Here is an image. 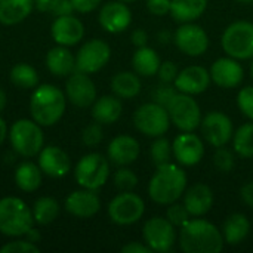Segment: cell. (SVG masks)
I'll return each instance as SVG.
<instances>
[{"mask_svg":"<svg viewBox=\"0 0 253 253\" xmlns=\"http://www.w3.org/2000/svg\"><path fill=\"white\" fill-rule=\"evenodd\" d=\"M202 135L208 144L212 147H224L227 145L234 135V127L231 119L221 111L208 113L200 123Z\"/></svg>","mask_w":253,"mask_h":253,"instance_id":"13","label":"cell"},{"mask_svg":"<svg viewBox=\"0 0 253 253\" xmlns=\"http://www.w3.org/2000/svg\"><path fill=\"white\" fill-rule=\"evenodd\" d=\"M251 76H252V80H253V61H252V65H251Z\"/></svg>","mask_w":253,"mask_h":253,"instance_id":"57","label":"cell"},{"mask_svg":"<svg viewBox=\"0 0 253 253\" xmlns=\"http://www.w3.org/2000/svg\"><path fill=\"white\" fill-rule=\"evenodd\" d=\"M209 73L212 82L222 89L237 87L245 79V70L242 64L239 62V59H234L231 56L218 58L211 65Z\"/></svg>","mask_w":253,"mask_h":253,"instance_id":"18","label":"cell"},{"mask_svg":"<svg viewBox=\"0 0 253 253\" xmlns=\"http://www.w3.org/2000/svg\"><path fill=\"white\" fill-rule=\"evenodd\" d=\"M111 90L120 99H132L139 95L142 83L135 71H120L111 79Z\"/></svg>","mask_w":253,"mask_h":253,"instance_id":"29","label":"cell"},{"mask_svg":"<svg viewBox=\"0 0 253 253\" xmlns=\"http://www.w3.org/2000/svg\"><path fill=\"white\" fill-rule=\"evenodd\" d=\"M46 67L56 77H68L76 71V55L67 46L56 44L46 53Z\"/></svg>","mask_w":253,"mask_h":253,"instance_id":"25","label":"cell"},{"mask_svg":"<svg viewBox=\"0 0 253 253\" xmlns=\"http://www.w3.org/2000/svg\"><path fill=\"white\" fill-rule=\"evenodd\" d=\"M9 79L16 87L21 89H34L39 84L37 70L27 62H19L13 65L9 73Z\"/></svg>","mask_w":253,"mask_h":253,"instance_id":"34","label":"cell"},{"mask_svg":"<svg viewBox=\"0 0 253 253\" xmlns=\"http://www.w3.org/2000/svg\"><path fill=\"white\" fill-rule=\"evenodd\" d=\"M111 58V47L105 40L92 39L82 44L76 53V70L93 74L102 70Z\"/></svg>","mask_w":253,"mask_h":253,"instance_id":"12","label":"cell"},{"mask_svg":"<svg viewBox=\"0 0 253 253\" xmlns=\"http://www.w3.org/2000/svg\"><path fill=\"white\" fill-rule=\"evenodd\" d=\"M59 0H34V7L40 12H53Z\"/></svg>","mask_w":253,"mask_h":253,"instance_id":"51","label":"cell"},{"mask_svg":"<svg viewBox=\"0 0 253 253\" xmlns=\"http://www.w3.org/2000/svg\"><path fill=\"white\" fill-rule=\"evenodd\" d=\"M120 1H125V3H130V1H136V0H120Z\"/></svg>","mask_w":253,"mask_h":253,"instance_id":"58","label":"cell"},{"mask_svg":"<svg viewBox=\"0 0 253 253\" xmlns=\"http://www.w3.org/2000/svg\"><path fill=\"white\" fill-rule=\"evenodd\" d=\"M31 208L19 197L0 199V233L7 237H25L34 227Z\"/></svg>","mask_w":253,"mask_h":253,"instance_id":"4","label":"cell"},{"mask_svg":"<svg viewBox=\"0 0 253 253\" xmlns=\"http://www.w3.org/2000/svg\"><path fill=\"white\" fill-rule=\"evenodd\" d=\"M142 239L153 252H170L176 243L175 225L168 218H150L142 227Z\"/></svg>","mask_w":253,"mask_h":253,"instance_id":"11","label":"cell"},{"mask_svg":"<svg viewBox=\"0 0 253 253\" xmlns=\"http://www.w3.org/2000/svg\"><path fill=\"white\" fill-rule=\"evenodd\" d=\"M239 3H252L253 4V0H237Z\"/></svg>","mask_w":253,"mask_h":253,"instance_id":"56","label":"cell"},{"mask_svg":"<svg viewBox=\"0 0 253 253\" xmlns=\"http://www.w3.org/2000/svg\"><path fill=\"white\" fill-rule=\"evenodd\" d=\"M173 42L176 47L188 56H200L209 47L208 33L194 22L181 24L173 34Z\"/></svg>","mask_w":253,"mask_h":253,"instance_id":"14","label":"cell"},{"mask_svg":"<svg viewBox=\"0 0 253 253\" xmlns=\"http://www.w3.org/2000/svg\"><path fill=\"white\" fill-rule=\"evenodd\" d=\"M187 173L175 163L156 166V172L148 184L150 199L162 206H169L178 202L187 190Z\"/></svg>","mask_w":253,"mask_h":253,"instance_id":"3","label":"cell"},{"mask_svg":"<svg viewBox=\"0 0 253 253\" xmlns=\"http://www.w3.org/2000/svg\"><path fill=\"white\" fill-rule=\"evenodd\" d=\"M176 93L178 89L175 87V84L172 86V83H162L153 90V101L168 108V105L170 104V101L175 98Z\"/></svg>","mask_w":253,"mask_h":253,"instance_id":"41","label":"cell"},{"mask_svg":"<svg viewBox=\"0 0 253 253\" xmlns=\"http://www.w3.org/2000/svg\"><path fill=\"white\" fill-rule=\"evenodd\" d=\"M122 253H153V251L141 242H130L122 248Z\"/></svg>","mask_w":253,"mask_h":253,"instance_id":"49","label":"cell"},{"mask_svg":"<svg viewBox=\"0 0 253 253\" xmlns=\"http://www.w3.org/2000/svg\"><path fill=\"white\" fill-rule=\"evenodd\" d=\"M145 212L142 197L133 191H122L108 203V216L117 225L136 224Z\"/></svg>","mask_w":253,"mask_h":253,"instance_id":"10","label":"cell"},{"mask_svg":"<svg viewBox=\"0 0 253 253\" xmlns=\"http://www.w3.org/2000/svg\"><path fill=\"white\" fill-rule=\"evenodd\" d=\"M178 73H179V70H178V67H176L175 62L165 61V62L160 64V68L157 71V76H159V79H160L162 83H173L175 79H176V76H178Z\"/></svg>","mask_w":253,"mask_h":253,"instance_id":"44","label":"cell"},{"mask_svg":"<svg viewBox=\"0 0 253 253\" xmlns=\"http://www.w3.org/2000/svg\"><path fill=\"white\" fill-rule=\"evenodd\" d=\"M101 1L102 0H71L76 12H80V13H89L95 10L101 4Z\"/></svg>","mask_w":253,"mask_h":253,"instance_id":"46","label":"cell"},{"mask_svg":"<svg viewBox=\"0 0 253 253\" xmlns=\"http://www.w3.org/2000/svg\"><path fill=\"white\" fill-rule=\"evenodd\" d=\"M211 73L202 65H190L181 70L173 82L178 92L187 95H200L211 84Z\"/></svg>","mask_w":253,"mask_h":253,"instance_id":"22","label":"cell"},{"mask_svg":"<svg viewBox=\"0 0 253 253\" xmlns=\"http://www.w3.org/2000/svg\"><path fill=\"white\" fill-rule=\"evenodd\" d=\"M98 21L107 33L119 34L127 30L132 24V12L125 1H108L101 7Z\"/></svg>","mask_w":253,"mask_h":253,"instance_id":"17","label":"cell"},{"mask_svg":"<svg viewBox=\"0 0 253 253\" xmlns=\"http://www.w3.org/2000/svg\"><path fill=\"white\" fill-rule=\"evenodd\" d=\"M160 64L162 61H160L159 53L150 46L138 47L132 56V68L138 76H142V77L156 76L160 68Z\"/></svg>","mask_w":253,"mask_h":253,"instance_id":"31","label":"cell"},{"mask_svg":"<svg viewBox=\"0 0 253 253\" xmlns=\"http://www.w3.org/2000/svg\"><path fill=\"white\" fill-rule=\"evenodd\" d=\"M39 168L43 175L49 178H64L71 170V159L70 156L56 145L43 147L39 153Z\"/></svg>","mask_w":253,"mask_h":253,"instance_id":"21","label":"cell"},{"mask_svg":"<svg viewBox=\"0 0 253 253\" xmlns=\"http://www.w3.org/2000/svg\"><path fill=\"white\" fill-rule=\"evenodd\" d=\"M130 40H132V44L136 46V47L147 46V43H148V33L145 30H142V28H136V30L132 31Z\"/></svg>","mask_w":253,"mask_h":253,"instance_id":"48","label":"cell"},{"mask_svg":"<svg viewBox=\"0 0 253 253\" xmlns=\"http://www.w3.org/2000/svg\"><path fill=\"white\" fill-rule=\"evenodd\" d=\"M172 153L182 166H196L205 157V144L194 132H181L172 142Z\"/></svg>","mask_w":253,"mask_h":253,"instance_id":"16","label":"cell"},{"mask_svg":"<svg viewBox=\"0 0 253 253\" xmlns=\"http://www.w3.org/2000/svg\"><path fill=\"white\" fill-rule=\"evenodd\" d=\"M240 197L245 202V205H248L249 208H253V181L245 184L240 188Z\"/></svg>","mask_w":253,"mask_h":253,"instance_id":"50","label":"cell"},{"mask_svg":"<svg viewBox=\"0 0 253 253\" xmlns=\"http://www.w3.org/2000/svg\"><path fill=\"white\" fill-rule=\"evenodd\" d=\"M6 104H7V96H6V92L0 87V113L6 108Z\"/></svg>","mask_w":253,"mask_h":253,"instance_id":"54","label":"cell"},{"mask_svg":"<svg viewBox=\"0 0 253 253\" xmlns=\"http://www.w3.org/2000/svg\"><path fill=\"white\" fill-rule=\"evenodd\" d=\"M65 92L58 86L44 83L37 84L30 98V114L42 127L55 126L67 110Z\"/></svg>","mask_w":253,"mask_h":253,"instance_id":"2","label":"cell"},{"mask_svg":"<svg viewBox=\"0 0 253 253\" xmlns=\"http://www.w3.org/2000/svg\"><path fill=\"white\" fill-rule=\"evenodd\" d=\"M234 151L243 159L253 157V122L242 125L233 135Z\"/></svg>","mask_w":253,"mask_h":253,"instance_id":"35","label":"cell"},{"mask_svg":"<svg viewBox=\"0 0 253 253\" xmlns=\"http://www.w3.org/2000/svg\"><path fill=\"white\" fill-rule=\"evenodd\" d=\"M157 40L160 42V43H168L169 40H170V34L168 33V31H162V33H159L157 34Z\"/></svg>","mask_w":253,"mask_h":253,"instance_id":"55","label":"cell"},{"mask_svg":"<svg viewBox=\"0 0 253 253\" xmlns=\"http://www.w3.org/2000/svg\"><path fill=\"white\" fill-rule=\"evenodd\" d=\"M25 239L27 240H30V242H33V243H37L39 240H40V233L37 231V230H34V227L25 234Z\"/></svg>","mask_w":253,"mask_h":253,"instance_id":"53","label":"cell"},{"mask_svg":"<svg viewBox=\"0 0 253 253\" xmlns=\"http://www.w3.org/2000/svg\"><path fill=\"white\" fill-rule=\"evenodd\" d=\"M113 182L116 188H119L120 191H132L138 185V176L132 169L120 166V169L116 170L113 176Z\"/></svg>","mask_w":253,"mask_h":253,"instance_id":"37","label":"cell"},{"mask_svg":"<svg viewBox=\"0 0 253 253\" xmlns=\"http://www.w3.org/2000/svg\"><path fill=\"white\" fill-rule=\"evenodd\" d=\"M15 184L24 193H34L40 188L43 181V172L39 165L27 160L18 165L15 169Z\"/></svg>","mask_w":253,"mask_h":253,"instance_id":"28","label":"cell"},{"mask_svg":"<svg viewBox=\"0 0 253 253\" xmlns=\"http://www.w3.org/2000/svg\"><path fill=\"white\" fill-rule=\"evenodd\" d=\"M166 218L175 225V228H181L184 227L190 219H191V215L190 212L187 211V208L184 206V203H172L168 206L166 209Z\"/></svg>","mask_w":253,"mask_h":253,"instance_id":"39","label":"cell"},{"mask_svg":"<svg viewBox=\"0 0 253 253\" xmlns=\"http://www.w3.org/2000/svg\"><path fill=\"white\" fill-rule=\"evenodd\" d=\"M110 178V160L99 153L83 156L74 169V179L82 188L98 191Z\"/></svg>","mask_w":253,"mask_h":253,"instance_id":"6","label":"cell"},{"mask_svg":"<svg viewBox=\"0 0 253 253\" xmlns=\"http://www.w3.org/2000/svg\"><path fill=\"white\" fill-rule=\"evenodd\" d=\"M150 156H151V160H153V163L156 166L169 163L170 162V156H173L170 141L166 139V138H163V136L156 138V141L151 144Z\"/></svg>","mask_w":253,"mask_h":253,"instance_id":"36","label":"cell"},{"mask_svg":"<svg viewBox=\"0 0 253 253\" xmlns=\"http://www.w3.org/2000/svg\"><path fill=\"white\" fill-rule=\"evenodd\" d=\"M31 211H33V216H34V222L37 225H49L58 219L61 206H59L58 200H55L53 197L43 196L34 202Z\"/></svg>","mask_w":253,"mask_h":253,"instance_id":"33","label":"cell"},{"mask_svg":"<svg viewBox=\"0 0 253 253\" xmlns=\"http://www.w3.org/2000/svg\"><path fill=\"white\" fill-rule=\"evenodd\" d=\"M50 36L56 44L71 47L82 42L84 36V25L74 15L55 16L50 25Z\"/></svg>","mask_w":253,"mask_h":253,"instance_id":"20","label":"cell"},{"mask_svg":"<svg viewBox=\"0 0 253 253\" xmlns=\"http://www.w3.org/2000/svg\"><path fill=\"white\" fill-rule=\"evenodd\" d=\"M7 135H9V127L6 125V122L0 117V147L4 142V139L7 138Z\"/></svg>","mask_w":253,"mask_h":253,"instance_id":"52","label":"cell"},{"mask_svg":"<svg viewBox=\"0 0 253 253\" xmlns=\"http://www.w3.org/2000/svg\"><path fill=\"white\" fill-rule=\"evenodd\" d=\"M34 9V0H0V24L16 25Z\"/></svg>","mask_w":253,"mask_h":253,"instance_id":"27","label":"cell"},{"mask_svg":"<svg viewBox=\"0 0 253 253\" xmlns=\"http://www.w3.org/2000/svg\"><path fill=\"white\" fill-rule=\"evenodd\" d=\"M215 202L213 191L206 184H194L184 193V206L191 216L200 218L209 213Z\"/></svg>","mask_w":253,"mask_h":253,"instance_id":"24","label":"cell"},{"mask_svg":"<svg viewBox=\"0 0 253 253\" xmlns=\"http://www.w3.org/2000/svg\"><path fill=\"white\" fill-rule=\"evenodd\" d=\"M133 126L148 138L163 136L170 126L168 108L154 101L139 105L133 113Z\"/></svg>","mask_w":253,"mask_h":253,"instance_id":"8","label":"cell"},{"mask_svg":"<svg viewBox=\"0 0 253 253\" xmlns=\"http://www.w3.org/2000/svg\"><path fill=\"white\" fill-rule=\"evenodd\" d=\"M122 113H123L122 101L114 93L96 98V101L92 104V117L95 122L101 125L116 123L120 119Z\"/></svg>","mask_w":253,"mask_h":253,"instance_id":"26","label":"cell"},{"mask_svg":"<svg viewBox=\"0 0 253 253\" xmlns=\"http://www.w3.org/2000/svg\"><path fill=\"white\" fill-rule=\"evenodd\" d=\"M237 107L243 113V116L253 122V86H246L239 92Z\"/></svg>","mask_w":253,"mask_h":253,"instance_id":"43","label":"cell"},{"mask_svg":"<svg viewBox=\"0 0 253 253\" xmlns=\"http://www.w3.org/2000/svg\"><path fill=\"white\" fill-rule=\"evenodd\" d=\"M224 52L239 61L253 58V22L236 21L230 24L221 37Z\"/></svg>","mask_w":253,"mask_h":253,"instance_id":"7","label":"cell"},{"mask_svg":"<svg viewBox=\"0 0 253 253\" xmlns=\"http://www.w3.org/2000/svg\"><path fill=\"white\" fill-rule=\"evenodd\" d=\"M221 233H222L224 242L227 245L237 246L249 236L251 221L243 213H233L225 219Z\"/></svg>","mask_w":253,"mask_h":253,"instance_id":"30","label":"cell"},{"mask_svg":"<svg viewBox=\"0 0 253 253\" xmlns=\"http://www.w3.org/2000/svg\"><path fill=\"white\" fill-rule=\"evenodd\" d=\"M208 7V0H170V15L176 22H194Z\"/></svg>","mask_w":253,"mask_h":253,"instance_id":"32","label":"cell"},{"mask_svg":"<svg viewBox=\"0 0 253 253\" xmlns=\"http://www.w3.org/2000/svg\"><path fill=\"white\" fill-rule=\"evenodd\" d=\"M178 242L185 253H219L225 245L218 227L202 218L190 219L181 227Z\"/></svg>","mask_w":253,"mask_h":253,"instance_id":"1","label":"cell"},{"mask_svg":"<svg viewBox=\"0 0 253 253\" xmlns=\"http://www.w3.org/2000/svg\"><path fill=\"white\" fill-rule=\"evenodd\" d=\"M213 165L219 172L230 173L234 169V165H236V159H234L233 151L225 148V145L218 147L215 154H213Z\"/></svg>","mask_w":253,"mask_h":253,"instance_id":"38","label":"cell"},{"mask_svg":"<svg viewBox=\"0 0 253 253\" xmlns=\"http://www.w3.org/2000/svg\"><path fill=\"white\" fill-rule=\"evenodd\" d=\"M147 9L156 16H165L170 13V0H147Z\"/></svg>","mask_w":253,"mask_h":253,"instance_id":"45","label":"cell"},{"mask_svg":"<svg viewBox=\"0 0 253 253\" xmlns=\"http://www.w3.org/2000/svg\"><path fill=\"white\" fill-rule=\"evenodd\" d=\"M0 253H40V248L30 240H13L0 248Z\"/></svg>","mask_w":253,"mask_h":253,"instance_id":"42","label":"cell"},{"mask_svg":"<svg viewBox=\"0 0 253 253\" xmlns=\"http://www.w3.org/2000/svg\"><path fill=\"white\" fill-rule=\"evenodd\" d=\"M139 142L130 135H117L107 147V157L116 166H129L138 160Z\"/></svg>","mask_w":253,"mask_h":253,"instance_id":"23","label":"cell"},{"mask_svg":"<svg viewBox=\"0 0 253 253\" xmlns=\"http://www.w3.org/2000/svg\"><path fill=\"white\" fill-rule=\"evenodd\" d=\"M170 123L181 132H194L202 123V110L193 95L178 92L168 105Z\"/></svg>","mask_w":253,"mask_h":253,"instance_id":"9","label":"cell"},{"mask_svg":"<svg viewBox=\"0 0 253 253\" xmlns=\"http://www.w3.org/2000/svg\"><path fill=\"white\" fill-rule=\"evenodd\" d=\"M9 142L16 154L25 159L39 156L44 147L42 126L33 119H19L9 129Z\"/></svg>","mask_w":253,"mask_h":253,"instance_id":"5","label":"cell"},{"mask_svg":"<svg viewBox=\"0 0 253 253\" xmlns=\"http://www.w3.org/2000/svg\"><path fill=\"white\" fill-rule=\"evenodd\" d=\"M102 139H104V130H102V125L98 122L89 123L82 132V142L89 148L99 145Z\"/></svg>","mask_w":253,"mask_h":253,"instance_id":"40","label":"cell"},{"mask_svg":"<svg viewBox=\"0 0 253 253\" xmlns=\"http://www.w3.org/2000/svg\"><path fill=\"white\" fill-rule=\"evenodd\" d=\"M65 211L79 219H89L101 211V199L95 190H76L73 191L64 203Z\"/></svg>","mask_w":253,"mask_h":253,"instance_id":"19","label":"cell"},{"mask_svg":"<svg viewBox=\"0 0 253 253\" xmlns=\"http://www.w3.org/2000/svg\"><path fill=\"white\" fill-rule=\"evenodd\" d=\"M76 12L71 0H59L55 10L52 12L55 16H65V15H73Z\"/></svg>","mask_w":253,"mask_h":253,"instance_id":"47","label":"cell"},{"mask_svg":"<svg viewBox=\"0 0 253 253\" xmlns=\"http://www.w3.org/2000/svg\"><path fill=\"white\" fill-rule=\"evenodd\" d=\"M64 92L67 99L79 108H87L96 101V86L93 80L89 74L77 70L67 77Z\"/></svg>","mask_w":253,"mask_h":253,"instance_id":"15","label":"cell"}]
</instances>
